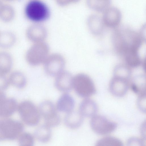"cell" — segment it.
Returning a JSON list of instances; mask_svg holds the SVG:
<instances>
[{"mask_svg": "<svg viewBox=\"0 0 146 146\" xmlns=\"http://www.w3.org/2000/svg\"><path fill=\"white\" fill-rule=\"evenodd\" d=\"M13 60L11 56L6 52H0V73L4 74L11 70Z\"/></svg>", "mask_w": 146, "mask_h": 146, "instance_id": "cell-22", "label": "cell"}, {"mask_svg": "<svg viewBox=\"0 0 146 146\" xmlns=\"http://www.w3.org/2000/svg\"><path fill=\"white\" fill-rule=\"evenodd\" d=\"M5 74L0 73V91H3L8 87L10 84L9 78Z\"/></svg>", "mask_w": 146, "mask_h": 146, "instance_id": "cell-31", "label": "cell"}, {"mask_svg": "<svg viewBox=\"0 0 146 146\" xmlns=\"http://www.w3.org/2000/svg\"><path fill=\"white\" fill-rule=\"evenodd\" d=\"M41 115L44 122L50 120L59 114L55 104L51 101L46 100L42 101L38 107Z\"/></svg>", "mask_w": 146, "mask_h": 146, "instance_id": "cell-15", "label": "cell"}, {"mask_svg": "<svg viewBox=\"0 0 146 146\" xmlns=\"http://www.w3.org/2000/svg\"><path fill=\"white\" fill-rule=\"evenodd\" d=\"M87 24L91 33L97 36L102 34L105 27L102 18L96 14H92L87 19Z\"/></svg>", "mask_w": 146, "mask_h": 146, "instance_id": "cell-19", "label": "cell"}, {"mask_svg": "<svg viewBox=\"0 0 146 146\" xmlns=\"http://www.w3.org/2000/svg\"><path fill=\"white\" fill-rule=\"evenodd\" d=\"M119 10L115 7H108L104 12L102 19L105 27L115 28L119 25L121 19Z\"/></svg>", "mask_w": 146, "mask_h": 146, "instance_id": "cell-12", "label": "cell"}, {"mask_svg": "<svg viewBox=\"0 0 146 146\" xmlns=\"http://www.w3.org/2000/svg\"><path fill=\"white\" fill-rule=\"evenodd\" d=\"M5 0L7 1H12L14 0Z\"/></svg>", "mask_w": 146, "mask_h": 146, "instance_id": "cell-35", "label": "cell"}, {"mask_svg": "<svg viewBox=\"0 0 146 146\" xmlns=\"http://www.w3.org/2000/svg\"><path fill=\"white\" fill-rule=\"evenodd\" d=\"M111 0H86L87 6L91 9L98 12L104 11L108 9Z\"/></svg>", "mask_w": 146, "mask_h": 146, "instance_id": "cell-23", "label": "cell"}, {"mask_svg": "<svg viewBox=\"0 0 146 146\" xmlns=\"http://www.w3.org/2000/svg\"><path fill=\"white\" fill-rule=\"evenodd\" d=\"M73 77L70 72L64 70L55 77L56 88L62 93H68L73 89Z\"/></svg>", "mask_w": 146, "mask_h": 146, "instance_id": "cell-10", "label": "cell"}, {"mask_svg": "<svg viewBox=\"0 0 146 146\" xmlns=\"http://www.w3.org/2000/svg\"><path fill=\"white\" fill-rule=\"evenodd\" d=\"M16 37L15 34L10 31L0 33V47L7 48L12 47L15 44Z\"/></svg>", "mask_w": 146, "mask_h": 146, "instance_id": "cell-24", "label": "cell"}, {"mask_svg": "<svg viewBox=\"0 0 146 146\" xmlns=\"http://www.w3.org/2000/svg\"><path fill=\"white\" fill-rule=\"evenodd\" d=\"M15 15L12 7L8 5H3L0 10V18L3 21L9 22L12 20Z\"/></svg>", "mask_w": 146, "mask_h": 146, "instance_id": "cell-26", "label": "cell"}, {"mask_svg": "<svg viewBox=\"0 0 146 146\" xmlns=\"http://www.w3.org/2000/svg\"><path fill=\"white\" fill-rule=\"evenodd\" d=\"M129 81L125 78L113 76L109 84L110 93L116 97L124 96L129 88Z\"/></svg>", "mask_w": 146, "mask_h": 146, "instance_id": "cell-11", "label": "cell"}, {"mask_svg": "<svg viewBox=\"0 0 146 146\" xmlns=\"http://www.w3.org/2000/svg\"><path fill=\"white\" fill-rule=\"evenodd\" d=\"M145 122H143L141 124L140 127V132L141 135V137L146 140Z\"/></svg>", "mask_w": 146, "mask_h": 146, "instance_id": "cell-33", "label": "cell"}, {"mask_svg": "<svg viewBox=\"0 0 146 146\" xmlns=\"http://www.w3.org/2000/svg\"><path fill=\"white\" fill-rule=\"evenodd\" d=\"M55 105L58 111L66 113L74 110L75 102L74 98L68 93H63Z\"/></svg>", "mask_w": 146, "mask_h": 146, "instance_id": "cell-14", "label": "cell"}, {"mask_svg": "<svg viewBox=\"0 0 146 146\" xmlns=\"http://www.w3.org/2000/svg\"><path fill=\"white\" fill-rule=\"evenodd\" d=\"M46 73L51 76H56L64 70L66 61L64 57L58 53L49 54L43 64Z\"/></svg>", "mask_w": 146, "mask_h": 146, "instance_id": "cell-7", "label": "cell"}, {"mask_svg": "<svg viewBox=\"0 0 146 146\" xmlns=\"http://www.w3.org/2000/svg\"><path fill=\"white\" fill-rule=\"evenodd\" d=\"M33 43L27 52L25 58L29 64L36 66L43 64L50 54L49 48L44 41Z\"/></svg>", "mask_w": 146, "mask_h": 146, "instance_id": "cell-5", "label": "cell"}, {"mask_svg": "<svg viewBox=\"0 0 146 146\" xmlns=\"http://www.w3.org/2000/svg\"><path fill=\"white\" fill-rule=\"evenodd\" d=\"M143 74L132 75L129 81V88L138 96L146 94V76Z\"/></svg>", "mask_w": 146, "mask_h": 146, "instance_id": "cell-16", "label": "cell"}, {"mask_svg": "<svg viewBox=\"0 0 146 146\" xmlns=\"http://www.w3.org/2000/svg\"><path fill=\"white\" fill-rule=\"evenodd\" d=\"M35 137L34 135L27 132H23L18 139V144L21 146H32L33 145Z\"/></svg>", "mask_w": 146, "mask_h": 146, "instance_id": "cell-28", "label": "cell"}, {"mask_svg": "<svg viewBox=\"0 0 146 146\" xmlns=\"http://www.w3.org/2000/svg\"><path fill=\"white\" fill-rule=\"evenodd\" d=\"M84 118L78 110H73L65 113L64 122L68 128L72 129H75L82 125Z\"/></svg>", "mask_w": 146, "mask_h": 146, "instance_id": "cell-18", "label": "cell"}, {"mask_svg": "<svg viewBox=\"0 0 146 146\" xmlns=\"http://www.w3.org/2000/svg\"><path fill=\"white\" fill-rule=\"evenodd\" d=\"M26 35L29 40L35 43L44 41L47 37V31L43 25L36 23L28 28Z\"/></svg>", "mask_w": 146, "mask_h": 146, "instance_id": "cell-13", "label": "cell"}, {"mask_svg": "<svg viewBox=\"0 0 146 146\" xmlns=\"http://www.w3.org/2000/svg\"><path fill=\"white\" fill-rule=\"evenodd\" d=\"M146 94L138 95L137 102V107L138 109L144 113L146 112Z\"/></svg>", "mask_w": 146, "mask_h": 146, "instance_id": "cell-30", "label": "cell"}, {"mask_svg": "<svg viewBox=\"0 0 146 146\" xmlns=\"http://www.w3.org/2000/svg\"><path fill=\"white\" fill-rule=\"evenodd\" d=\"M146 140L141 137H132L129 139L127 141L128 146H146Z\"/></svg>", "mask_w": 146, "mask_h": 146, "instance_id": "cell-29", "label": "cell"}, {"mask_svg": "<svg viewBox=\"0 0 146 146\" xmlns=\"http://www.w3.org/2000/svg\"><path fill=\"white\" fill-rule=\"evenodd\" d=\"M16 100L8 97L3 92L0 91V117L7 118L15 111L17 108Z\"/></svg>", "mask_w": 146, "mask_h": 146, "instance_id": "cell-9", "label": "cell"}, {"mask_svg": "<svg viewBox=\"0 0 146 146\" xmlns=\"http://www.w3.org/2000/svg\"><path fill=\"white\" fill-rule=\"evenodd\" d=\"M35 138L44 143L49 142L52 137L51 128L44 124L38 126L35 131Z\"/></svg>", "mask_w": 146, "mask_h": 146, "instance_id": "cell-20", "label": "cell"}, {"mask_svg": "<svg viewBox=\"0 0 146 146\" xmlns=\"http://www.w3.org/2000/svg\"><path fill=\"white\" fill-rule=\"evenodd\" d=\"M17 110L21 119L26 125L34 126L40 122L41 117L38 107L32 102L22 101L18 106Z\"/></svg>", "mask_w": 146, "mask_h": 146, "instance_id": "cell-3", "label": "cell"}, {"mask_svg": "<svg viewBox=\"0 0 146 146\" xmlns=\"http://www.w3.org/2000/svg\"><path fill=\"white\" fill-rule=\"evenodd\" d=\"M73 89L78 95L84 98L93 95L96 92L93 80L88 75L83 73L74 76Z\"/></svg>", "mask_w": 146, "mask_h": 146, "instance_id": "cell-6", "label": "cell"}, {"mask_svg": "<svg viewBox=\"0 0 146 146\" xmlns=\"http://www.w3.org/2000/svg\"><path fill=\"white\" fill-rule=\"evenodd\" d=\"M114 76L129 80L132 75L131 68L126 64H119L116 66L114 70Z\"/></svg>", "mask_w": 146, "mask_h": 146, "instance_id": "cell-25", "label": "cell"}, {"mask_svg": "<svg viewBox=\"0 0 146 146\" xmlns=\"http://www.w3.org/2000/svg\"><path fill=\"white\" fill-rule=\"evenodd\" d=\"M80 0H56L57 3L61 6H65L72 3H76Z\"/></svg>", "mask_w": 146, "mask_h": 146, "instance_id": "cell-32", "label": "cell"}, {"mask_svg": "<svg viewBox=\"0 0 146 146\" xmlns=\"http://www.w3.org/2000/svg\"><path fill=\"white\" fill-rule=\"evenodd\" d=\"M25 11L27 18L36 23L46 20L50 15L48 7L40 0L30 1L26 5Z\"/></svg>", "mask_w": 146, "mask_h": 146, "instance_id": "cell-2", "label": "cell"}, {"mask_svg": "<svg viewBox=\"0 0 146 146\" xmlns=\"http://www.w3.org/2000/svg\"><path fill=\"white\" fill-rule=\"evenodd\" d=\"M144 27L139 31L126 27L115 30L114 33V48L116 53L130 67L136 66L142 59L139 52L145 39Z\"/></svg>", "mask_w": 146, "mask_h": 146, "instance_id": "cell-1", "label": "cell"}, {"mask_svg": "<svg viewBox=\"0 0 146 146\" xmlns=\"http://www.w3.org/2000/svg\"><path fill=\"white\" fill-rule=\"evenodd\" d=\"M123 145V143L120 140L111 136L103 137L97 141L96 144V146H122Z\"/></svg>", "mask_w": 146, "mask_h": 146, "instance_id": "cell-27", "label": "cell"}, {"mask_svg": "<svg viewBox=\"0 0 146 146\" xmlns=\"http://www.w3.org/2000/svg\"><path fill=\"white\" fill-rule=\"evenodd\" d=\"M3 4L2 3V2L0 0V10L2 6L3 5Z\"/></svg>", "mask_w": 146, "mask_h": 146, "instance_id": "cell-34", "label": "cell"}, {"mask_svg": "<svg viewBox=\"0 0 146 146\" xmlns=\"http://www.w3.org/2000/svg\"><path fill=\"white\" fill-rule=\"evenodd\" d=\"M9 80L10 84L18 89H23L27 84V80L25 75L19 71H15L12 73Z\"/></svg>", "mask_w": 146, "mask_h": 146, "instance_id": "cell-21", "label": "cell"}, {"mask_svg": "<svg viewBox=\"0 0 146 146\" xmlns=\"http://www.w3.org/2000/svg\"><path fill=\"white\" fill-rule=\"evenodd\" d=\"M98 110V107L96 102L88 98L81 102L78 111L84 117H92L96 115Z\"/></svg>", "mask_w": 146, "mask_h": 146, "instance_id": "cell-17", "label": "cell"}, {"mask_svg": "<svg viewBox=\"0 0 146 146\" xmlns=\"http://www.w3.org/2000/svg\"><path fill=\"white\" fill-rule=\"evenodd\" d=\"M24 129L23 124L15 120L7 117L0 119V141L17 139Z\"/></svg>", "mask_w": 146, "mask_h": 146, "instance_id": "cell-4", "label": "cell"}, {"mask_svg": "<svg viewBox=\"0 0 146 146\" xmlns=\"http://www.w3.org/2000/svg\"><path fill=\"white\" fill-rule=\"evenodd\" d=\"M90 125L93 131L98 134L102 135L112 132L117 126L115 122L102 115H96L92 117Z\"/></svg>", "mask_w": 146, "mask_h": 146, "instance_id": "cell-8", "label": "cell"}]
</instances>
